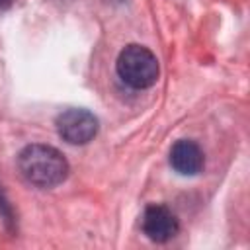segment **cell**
Listing matches in <instances>:
<instances>
[{
  "label": "cell",
  "mask_w": 250,
  "mask_h": 250,
  "mask_svg": "<svg viewBox=\"0 0 250 250\" xmlns=\"http://www.w3.org/2000/svg\"><path fill=\"white\" fill-rule=\"evenodd\" d=\"M20 174L35 188H55L68 176L66 158L49 145H27L18 154Z\"/></svg>",
  "instance_id": "6da1fadb"
},
{
  "label": "cell",
  "mask_w": 250,
  "mask_h": 250,
  "mask_svg": "<svg viewBox=\"0 0 250 250\" xmlns=\"http://www.w3.org/2000/svg\"><path fill=\"white\" fill-rule=\"evenodd\" d=\"M119 78L135 90L150 88L158 80V61L152 51L143 45H127L115 62Z\"/></svg>",
  "instance_id": "7a4b0ae2"
},
{
  "label": "cell",
  "mask_w": 250,
  "mask_h": 250,
  "mask_svg": "<svg viewBox=\"0 0 250 250\" xmlns=\"http://www.w3.org/2000/svg\"><path fill=\"white\" fill-rule=\"evenodd\" d=\"M98 117L88 109L70 107L57 117V131L68 145H86L98 133Z\"/></svg>",
  "instance_id": "3957f363"
},
{
  "label": "cell",
  "mask_w": 250,
  "mask_h": 250,
  "mask_svg": "<svg viewBox=\"0 0 250 250\" xmlns=\"http://www.w3.org/2000/svg\"><path fill=\"white\" fill-rule=\"evenodd\" d=\"M180 223L166 205H148L143 213V232L152 242H168L176 236Z\"/></svg>",
  "instance_id": "277c9868"
},
{
  "label": "cell",
  "mask_w": 250,
  "mask_h": 250,
  "mask_svg": "<svg viewBox=\"0 0 250 250\" xmlns=\"http://www.w3.org/2000/svg\"><path fill=\"white\" fill-rule=\"evenodd\" d=\"M170 166L182 176H195L203 168V152L195 141L180 139L170 150Z\"/></svg>",
  "instance_id": "5b68a950"
},
{
  "label": "cell",
  "mask_w": 250,
  "mask_h": 250,
  "mask_svg": "<svg viewBox=\"0 0 250 250\" xmlns=\"http://www.w3.org/2000/svg\"><path fill=\"white\" fill-rule=\"evenodd\" d=\"M14 4V0H0V10H6V8H10Z\"/></svg>",
  "instance_id": "8992f818"
}]
</instances>
